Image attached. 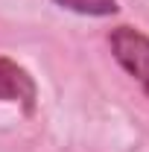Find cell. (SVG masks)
<instances>
[{"label":"cell","instance_id":"6da1fadb","mask_svg":"<svg viewBox=\"0 0 149 152\" xmlns=\"http://www.w3.org/2000/svg\"><path fill=\"white\" fill-rule=\"evenodd\" d=\"M108 41H111L114 58L140 82V88L149 96V38L131 26H117L111 29Z\"/></svg>","mask_w":149,"mask_h":152},{"label":"cell","instance_id":"7a4b0ae2","mask_svg":"<svg viewBox=\"0 0 149 152\" xmlns=\"http://www.w3.org/2000/svg\"><path fill=\"white\" fill-rule=\"evenodd\" d=\"M0 99L20 102L26 111L35 108V82L12 58H0Z\"/></svg>","mask_w":149,"mask_h":152},{"label":"cell","instance_id":"3957f363","mask_svg":"<svg viewBox=\"0 0 149 152\" xmlns=\"http://www.w3.org/2000/svg\"><path fill=\"white\" fill-rule=\"evenodd\" d=\"M58 6L79 12V15H93V18H105L117 12V0H56Z\"/></svg>","mask_w":149,"mask_h":152}]
</instances>
